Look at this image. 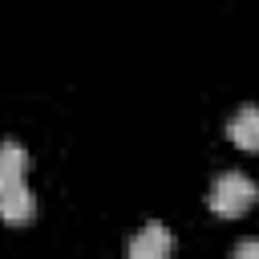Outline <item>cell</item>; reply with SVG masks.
<instances>
[{
    "label": "cell",
    "mask_w": 259,
    "mask_h": 259,
    "mask_svg": "<svg viewBox=\"0 0 259 259\" xmlns=\"http://www.w3.org/2000/svg\"><path fill=\"white\" fill-rule=\"evenodd\" d=\"M255 198H259L255 182H251L247 174H239V170L219 174V178H214V186H210V194H206L210 210H214V214H223V219H239V214H247V210L255 206Z\"/></svg>",
    "instance_id": "1"
},
{
    "label": "cell",
    "mask_w": 259,
    "mask_h": 259,
    "mask_svg": "<svg viewBox=\"0 0 259 259\" xmlns=\"http://www.w3.org/2000/svg\"><path fill=\"white\" fill-rule=\"evenodd\" d=\"M32 210H36V202H32V190H28L24 182L0 186V219H4V223L20 227V223L32 219Z\"/></svg>",
    "instance_id": "2"
},
{
    "label": "cell",
    "mask_w": 259,
    "mask_h": 259,
    "mask_svg": "<svg viewBox=\"0 0 259 259\" xmlns=\"http://www.w3.org/2000/svg\"><path fill=\"white\" fill-rule=\"evenodd\" d=\"M227 138H231L239 150L255 154V150H259V109H255V105H243V109L227 121Z\"/></svg>",
    "instance_id": "3"
},
{
    "label": "cell",
    "mask_w": 259,
    "mask_h": 259,
    "mask_svg": "<svg viewBox=\"0 0 259 259\" xmlns=\"http://www.w3.org/2000/svg\"><path fill=\"white\" fill-rule=\"evenodd\" d=\"M170 247H174V239H170V231L166 227H158V223H150L138 239H130V255L134 259H162V255H170Z\"/></svg>",
    "instance_id": "4"
},
{
    "label": "cell",
    "mask_w": 259,
    "mask_h": 259,
    "mask_svg": "<svg viewBox=\"0 0 259 259\" xmlns=\"http://www.w3.org/2000/svg\"><path fill=\"white\" fill-rule=\"evenodd\" d=\"M24 170H28V154H24V146H16V142H0V186L24 182Z\"/></svg>",
    "instance_id": "5"
},
{
    "label": "cell",
    "mask_w": 259,
    "mask_h": 259,
    "mask_svg": "<svg viewBox=\"0 0 259 259\" xmlns=\"http://www.w3.org/2000/svg\"><path fill=\"white\" fill-rule=\"evenodd\" d=\"M235 255H259V239H247V243H239V247H235Z\"/></svg>",
    "instance_id": "6"
}]
</instances>
